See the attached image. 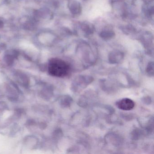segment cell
Returning a JSON list of instances; mask_svg holds the SVG:
<instances>
[{
	"mask_svg": "<svg viewBox=\"0 0 154 154\" xmlns=\"http://www.w3.org/2000/svg\"><path fill=\"white\" fill-rule=\"evenodd\" d=\"M93 80V78L89 75H79L73 81L71 89L74 92H80L91 83Z\"/></svg>",
	"mask_w": 154,
	"mask_h": 154,
	"instance_id": "obj_2",
	"label": "cell"
},
{
	"mask_svg": "<svg viewBox=\"0 0 154 154\" xmlns=\"http://www.w3.org/2000/svg\"><path fill=\"white\" fill-rule=\"evenodd\" d=\"M73 100L72 97L68 95L64 96L61 100V104L63 107H70L72 103Z\"/></svg>",
	"mask_w": 154,
	"mask_h": 154,
	"instance_id": "obj_5",
	"label": "cell"
},
{
	"mask_svg": "<svg viewBox=\"0 0 154 154\" xmlns=\"http://www.w3.org/2000/svg\"><path fill=\"white\" fill-rule=\"evenodd\" d=\"M71 67L66 62L59 58H53L49 61L48 72L50 75L57 77H64L70 73Z\"/></svg>",
	"mask_w": 154,
	"mask_h": 154,
	"instance_id": "obj_1",
	"label": "cell"
},
{
	"mask_svg": "<svg viewBox=\"0 0 154 154\" xmlns=\"http://www.w3.org/2000/svg\"><path fill=\"white\" fill-rule=\"evenodd\" d=\"M122 58L121 53L119 52H115L111 55L110 56L109 61L112 64L118 63H119Z\"/></svg>",
	"mask_w": 154,
	"mask_h": 154,
	"instance_id": "obj_4",
	"label": "cell"
},
{
	"mask_svg": "<svg viewBox=\"0 0 154 154\" xmlns=\"http://www.w3.org/2000/svg\"><path fill=\"white\" fill-rule=\"evenodd\" d=\"M116 106L120 109L124 111H129L132 109L135 106V102L129 98H123L118 101Z\"/></svg>",
	"mask_w": 154,
	"mask_h": 154,
	"instance_id": "obj_3",
	"label": "cell"
},
{
	"mask_svg": "<svg viewBox=\"0 0 154 154\" xmlns=\"http://www.w3.org/2000/svg\"><path fill=\"white\" fill-rule=\"evenodd\" d=\"M146 72L148 75L153 76L154 75V64L153 62H149L146 67Z\"/></svg>",
	"mask_w": 154,
	"mask_h": 154,
	"instance_id": "obj_6",
	"label": "cell"
}]
</instances>
